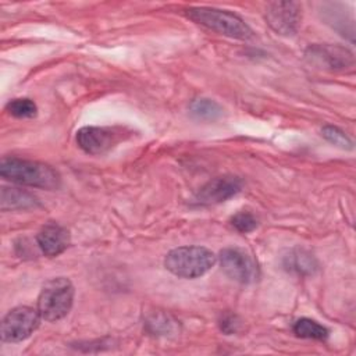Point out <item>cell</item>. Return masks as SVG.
Returning a JSON list of instances; mask_svg holds the SVG:
<instances>
[{"mask_svg":"<svg viewBox=\"0 0 356 356\" xmlns=\"http://www.w3.org/2000/svg\"><path fill=\"white\" fill-rule=\"evenodd\" d=\"M0 175L18 185L56 189L60 186V175L49 164L18 157H3Z\"/></svg>","mask_w":356,"mask_h":356,"instance_id":"cell-1","label":"cell"},{"mask_svg":"<svg viewBox=\"0 0 356 356\" xmlns=\"http://www.w3.org/2000/svg\"><path fill=\"white\" fill-rule=\"evenodd\" d=\"M186 17L204 28L232 39L249 40L253 38L250 26L239 15L228 10L214 7H191L186 10Z\"/></svg>","mask_w":356,"mask_h":356,"instance_id":"cell-2","label":"cell"},{"mask_svg":"<svg viewBox=\"0 0 356 356\" xmlns=\"http://www.w3.org/2000/svg\"><path fill=\"white\" fill-rule=\"evenodd\" d=\"M217 261V256L204 246H179L170 250L164 259L165 268L179 278L204 275Z\"/></svg>","mask_w":356,"mask_h":356,"instance_id":"cell-3","label":"cell"},{"mask_svg":"<svg viewBox=\"0 0 356 356\" xmlns=\"http://www.w3.org/2000/svg\"><path fill=\"white\" fill-rule=\"evenodd\" d=\"M74 285L65 277H56L46 281L38 296V312L46 321L64 318L74 303Z\"/></svg>","mask_w":356,"mask_h":356,"instance_id":"cell-4","label":"cell"},{"mask_svg":"<svg viewBox=\"0 0 356 356\" xmlns=\"http://www.w3.org/2000/svg\"><path fill=\"white\" fill-rule=\"evenodd\" d=\"M305 60L317 70L338 72L353 68V53L339 44L316 43L306 49Z\"/></svg>","mask_w":356,"mask_h":356,"instance_id":"cell-5","label":"cell"},{"mask_svg":"<svg viewBox=\"0 0 356 356\" xmlns=\"http://www.w3.org/2000/svg\"><path fill=\"white\" fill-rule=\"evenodd\" d=\"M42 316L38 309L29 306H17L11 309L1 321V339L4 342L15 343L29 338L39 327Z\"/></svg>","mask_w":356,"mask_h":356,"instance_id":"cell-6","label":"cell"},{"mask_svg":"<svg viewBox=\"0 0 356 356\" xmlns=\"http://www.w3.org/2000/svg\"><path fill=\"white\" fill-rule=\"evenodd\" d=\"M217 260L221 266V270L236 282L252 284L260 275L257 261L248 250L242 248H225L220 252Z\"/></svg>","mask_w":356,"mask_h":356,"instance_id":"cell-7","label":"cell"},{"mask_svg":"<svg viewBox=\"0 0 356 356\" xmlns=\"http://www.w3.org/2000/svg\"><path fill=\"white\" fill-rule=\"evenodd\" d=\"M267 25L278 35L293 36L302 21V6L296 1H273L266 7Z\"/></svg>","mask_w":356,"mask_h":356,"instance_id":"cell-8","label":"cell"},{"mask_svg":"<svg viewBox=\"0 0 356 356\" xmlns=\"http://www.w3.org/2000/svg\"><path fill=\"white\" fill-rule=\"evenodd\" d=\"M242 179L234 175L216 177L206 182L193 196L192 204L195 206H213L222 203L242 189Z\"/></svg>","mask_w":356,"mask_h":356,"instance_id":"cell-9","label":"cell"},{"mask_svg":"<svg viewBox=\"0 0 356 356\" xmlns=\"http://www.w3.org/2000/svg\"><path fill=\"white\" fill-rule=\"evenodd\" d=\"M122 131L110 127H83L76 131V143L88 154H103L115 146Z\"/></svg>","mask_w":356,"mask_h":356,"instance_id":"cell-10","label":"cell"},{"mask_svg":"<svg viewBox=\"0 0 356 356\" xmlns=\"http://www.w3.org/2000/svg\"><path fill=\"white\" fill-rule=\"evenodd\" d=\"M36 242L44 256L56 257L68 248L70 232L60 224L49 222L38 232Z\"/></svg>","mask_w":356,"mask_h":356,"instance_id":"cell-11","label":"cell"},{"mask_svg":"<svg viewBox=\"0 0 356 356\" xmlns=\"http://www.w3.org/2000/svg\"><path fill=\"white\" fill-rule=\"evenodd\" d=\"M282 266L286 271H291L298 275H312L318 268V263L316 257L310 252L302 248L291 249L284 256Z\"/></svg>","mask_w":356,"mask_h":356,"instance_id":"cell-12","label":"cell"},{"mask_svg":"<svg viewBox=\"0 0 356 356\" xmlns=\"http://www.w3.org/2000/svg\"><path fill=\"white\" fill-rule=\"evenodd\" d=\"M38 204L33 195L18 188H3L1 189V210H24Z\"/></svg>","mask_w":356,"mask_h":356,"instance_id":"cell-13","label":"cell"},{"mask_svg":"<svg viewBox=\"0 0 356 356\" xmlns=\"http://www.w3.org/2000/svg\"><path fill=\"white\" fill-rule=\"evenodd\" d=\"M189 114L200 121H214L221 117V106L207 97H197L189 104Z\"/></svg>","mask_w":356,"mask_h":356,"instance_id":"cell-14","label":"cell"},{"mask_svg":"<svg viewBox=\"0 0 356 356\" xmlns=\"http://www.w3.org/2000/svg\"><path fill=\"white\" fill-rule=\"evenodd\" d=\"M292 330L299 338H306V339L323 341V339H327V337L330 334L324 325H321L320 323H317L312 318H306V317L296 320L293 323Z\"/></svg>","mask_w":356,"mask_h":356,"instance_id":"cell-15","label":"cell"},{"mask_svg":"<svg viewBox=\"0 0 356 356\" xmlns=\"http://www.w3.org/2000/svg\"><path fill=\"white\" fill-rule=\"evenodd\" d=\"M6 110L10 115L15 118H32L36 115L38 107L33 100L21 97V99H13L7 103Z\"/></svg>","mask_w":356,"mask_h":356,"instance_id":"cell-16","label":"cell"},{"mask_svg":"<svg viewBox=\"0 0 356 356\" xmlns=\"http://www.w3.org/2000/svg\"><path fill=\"white\" fill-rule=\"evenodd\" d=\"M146 325L150 330V332L157 335H167L174 330L175 321L171 320L170 316L165 314H152L146 320Z\"/></svg>","mask_w":356,"mask_h":356,"instance_id":"cell-17","label":"cell"},{"mask_svg":"<svg viewBox=\"0 0 356 356\" xmlns=\"http://www.w3.org/2000/svg\"><path fill=\"white\" fill-rule=\"evenodd\" d=\"M321 135L332 145L341 147V149H352V140L349 136L339 128L332 125H325L321 129Z\"/></svg>","mask_w":356,"mask_h":356,"instance_id":"cell-18","label":"cell"},{"mask_svg":"<svg viewBox=\"0 0 356 356\" xmlns=\"http://www.w3.org/2000/svg\"><path fill=\"white\" fill-rule=\"evenodd\" d=\"M231 225L236 231H239L242 234H248V232H252L253 229H256L257 220L249 211H238L236 214H234L231 217Z\"/></svg>","mask_w":356,"mask_h":356,"instance_id":"cell-19","label":"cell"},{"mask_svg":"<svg viewBox=\"0 0 356 356\" xmlns=\"http://www.w3.org/2000/svg\"><path fill=\"white\" fill-rule=\"evenodd\" d=\"M239 325H241V321L238 316L234 313H228V312L222 313L218 318V327L227 335L235 334L239 330Z\"/></svg>","mask_w":356,"mask_h":356,"instance_id":"cell-20","label":"cell"}]
</instances>
